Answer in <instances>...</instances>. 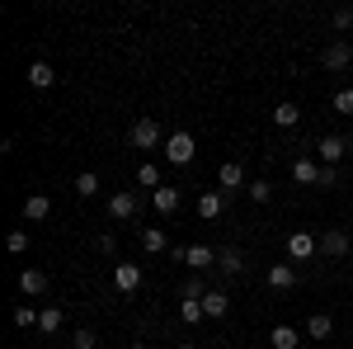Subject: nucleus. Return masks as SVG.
I'll return each mask as SVG.
<instances>
[{
	"mask_svg": "<svg viewBox=\"0 0 353 349\" xmlns=\"http://www.w3.org/2000/svg\"><path fill=\"white\" fill-rule=\"evenodd\" d=\"M203 297H208V283L203 279H184L179 283V302H203Z\"/></svg>",
	"mask_w": 353,
	"mask_h": 349,
	"instance_id": "23",
	"label": "nucleus"
},
{
	"mask_svg": "<svg viewBox=\"0 0 353 349\" xmlns=\"http://www.w3.org/2000/svg\"><path fill=\"white\" fill-rule=\"evenodd\" d=\"M151 203H156V213H179V189H170V185H161L156 194H151Z\"/></svg>",
	"mask_w": 353,
	"mask_h": 349,
	"instance_id": "19",
	"label": "nucleus"
},
{
	"mask_svg": "<svg viewBox=\"0 0 353 349\" xmlns=\"http://www.w3.org/2000/svg\"><path fill=\"white\" fill-rule=\"evenodd\" d=\"M193 274H208V269H217V250L212 245H184V250H174Z\"/></svg>",
	"mask_w": 353,
	"mask_h": 349,
	"instance_id": "4",
	"label": "nucleus"
},
{
	"mask_svg": "<svg viewBox=\"0 0 353 349\" xmlns=\"http://www.w3.org/2000/svg\"><path fill=\"white\" fill-rule=\"evenodd\" d=\"M344 142H349V151H353V133H349V137H344Z\"/></svg>",
	"mask_w": 353,
	"mask_h": 349,
	"instance_id": "37",
	"label": "nucleus"
},
{
	"mask_svg": "<svg viewBox=\"0 0 353 349\" xmlns=\"http://www.w3.org/2000/svg\"><path fill=\"white\" fill-rule=\"evenodd\" d=\"M19 293H24V297H43V293H48V274L33 269V265L19 269Z\"/></svg>",
	"mask_w": 353,
	"mask_h": 349,
	"instance_id": "10",
	"label": "nucleus"
},
{
	"mask_svg": "<svg viewBox=\"0 0 353 349\" xmlns=\"http://www.w3.org/2000/svg\"><path fill=\"white\" fill-rule=\"evenodd\" d=\"M94 245H99V255H113V250H118V236H113V232H104Z\"/></svg>",
	"mask_w": 353,
	"mask_h": 349,
	"instance_id": "35",
	"label": "nucleus"
},
{
	"mask_svg": "<svg viewBox=\"0 0 353 349\" xmlns=\"http://www.w3.org/2000/svg\"><path fill=\"white\" fill-rule=\"evenodd\" d=\"M292 180L306 189H316V180H321V165H316V156H297L292 161Z\"/></svg>",
	"mask_w": 353,
	"mask_h": 349,
	"instance_id": "12",
	"label": "nucleus"
},
{
	"mask_svg": "<svg viewBox=\"0 0 353 349\" xmlns=\"http://www.w3.org/2000/svg\"><path fill=\"white\" fill-rule=\"evenodd\" d=\"M217 189L221 194H236V189H245V165L241 161H226L217 170Z\"/></svg>",
	"mask_w": 353,
	"mask_h": 349,
	"instance_id": "9",
	"label": "nucleus"
},
{
	"mask_svg": "<svg viewBox=\"0 0 353 349\" xmlns=\"http://www.w3.org/2000/svg\"><path fill=\"white\" fill-rule=\"evenodd\" d=\"M221 213H226V194H221V189H203V194H198V217H203V222H217Z\"/></svg>",
	"mask_w": 353,
	"mask_h": 349,
	"instance_id": "7",
	"label": "nucleus"
},
{
	"mask_svg": "<svg viewBox=\"0 0 353 349\" xmlns=\"http://www.w3.org/2000/svg\"><path fill=\"white\" fill-rule=\"evenodd\" d=\"M128 349H146V345H128Z\"/></svg>",
	"mask_w": 353,
	"mask_h": 349,
	"instance_id": "39",
	"label": "nucleus"
},
{
	"mask_svg": "<svg viewBox=\"0 0 353 349\" xmlns=\"http://www.w3.org/2000/svg\"><path fill=\"white\" fill-rule=\"evenodd\" d=\"M316 250H321V236H311V232H292L288 236V255L292 260H311Z\"/></svg>",
	"mask_w": 353,
	"mask_h": 349,
	"instance_id": "8",
	"label": "nucleus"
},
{
	"mask_svg": "<svg viewBox=\"0 0 353 349\" xmlns=\"http://www.w3.org/2000/svg\"><path fill=\"white\" fill-rule=\"evenodd\" d=\"M137 185L161 189V165H156V161H141V165H137Z\"/></svg>",
	"mask_w": 353,
	"mask_h": 349,
	"instance_id": "24",
	"label": "nucleus"
},
{
	"mask_svg": "<svg viewBox=\"0 0 353 349\" xmlns=\"http://www.w3.org/2000/svg\"><path fill=\"white\" fill-rule=\"evenodd\" d=\"M48 213H52V198L48 194H28L24 198V222H43Z\"/></svg>",
	"mask_w": 353,
	"mask_h": 349,
	"instance_id": "14",
	"label": "nucleus"
},
{
	"mask_svg": "<svg viewBox=\"0 0 353 349\" xmlns=\"http://www.w3.org/2000/svg\"><path fill=\"white\" fill-rule=\"evenodd\" d=\"M316 189H334V170H330V165H321V180H316Z\"/></svg>",
	"mask_w": 353,
	"mask_h": 349,
	"instance_id": "36",
	"label": "nucleus"
},
{
	"mask_svg": "<svg viewBox=\"0 0 353 349\" xmlns=\"http://www.w3.org/2000/svg\"><path fill=\"white\" fill-rule=\"evenodd\" d=\"M137 208H141V194H137V189H118V194L109 198V217L113 222H132Z\"/></svg>",
	"mask_w": 353,
	"mask_h": 349,
	"instance_id": "3",
	"label": "nucleus"
},
{
	"mask_svg": "<svg viewBox=\"0 0 353 349\" xmlns=\"http://www.w3.org/2000/svg\"><path fill=\"white\" fill-rule=\"evenodd\" d=\"M269 345H273V349H297L301 335L292 330V326H273V330H269Z\"/></svg>",
	"mask_w": 353,
	"mask_h": 349,
	"instance_id": "20",
	"label": "nucleus"
},
{
	"mask_svg": "<svg viewBox=\"0 0 353 349\" xmlns=\"http://www.w3.org/2000/svg\"><path fill=\"white\" fill-rule=\"evenodd\" d=\"M76 194H81V198H94V194H99V175H94V170H81V175H76Z\"/></svg>",
	"mask_w": 353,
	"mask_h": 349,
	"instance_id": "26",
	"label": "nucleus"
},
{
	"mask_svg": "<svg viewBox=\"0 0 353 349\" xmlns=\"http://www.w3.org/2000/svg\"><path fill=\"white\" fill-rule=\"evenodd\" d=\"M28 85H33V90H52L57 71L48 66V62H33V66H28Z\"/></svg>",
	"mask_w": 353,
	"mask_h": 349,
	"instance_id": "18",
	"label": "nucleus"
},
{
	"mask_svg": "<svg viewBox=\"0 0 353 349\" xmlns=\"http://www.w3.org/2000/svg\"><path fill=\"white\" fill-rule=\"evenodd\" d=\"M179 349H198V345H189V340H184V345H179Z\"/></svg>",
	"mask_w": 353,
	"mask_h": 349,
	"instance_id": "38",
	"label": "nucleus"
},
{
	"mask_svg": "<svg viewBox=\"0 0 353 349\" xmlns=\"http://www.w3.org/2000/svg\"><path fill=\"white\" fill-rule=\"evenodd\" d=\"M349 236H353V232H349Z\"/></svg>",
	"mask_w": 353,
	"mask_h": 349,
	"instance_id": "41",
	"label": "nucleus"
},
{
	"mask_svg": "<svg viewBox=\"0 0 353 349\" xmlns=\"http://www.w3.org/2000/svg\"><path fill=\"white\" fill-rule=\"evenodd\" d=\"M349 245H353V236H349V232H339V227L321 232V255H325V260H344Z\"/></svg>",
	"mask_w": 353,
	"mask_h": 349,
	"instance_id": "5",
	"label": "nucleus"
},
{
	"mask_svg": "<svg viewBox=\"0 0 353 349\" xmlns=\"http://www.w3.org/2000/svg\"><path fill=\"white\" fill-rule=\"evenodd\" d=\"M330 24H334V33H349L353 28V5H339V10L330 15Z\"/></svg>",
	"mask_w": 353,
	"mask_h": 349,
	"instance_id": "30",
	"label": "nucleus"
},
{
	"mask_svg": "<svg viewBox=\"0 0 353 349\" xmlns=\"http://www.w3.org/2000/svg\"><path fill=\"white\" fill-rule=\"evenodd\" d=\"M5 245H10L14 255H24V250H28V232H24V227H14V232H10V241H5Z\"/></svg>",
	"mask_w": 353,
	"mask_h": 349,
	"instance_id": "33",
	"label": "nucleus"
},
{
	"mask_svg": "<svg viewBox=\"0 0 353 349\" xmlns=\"http://www.w3.org/2000/svg\"><path fill=\"white\" fill-rule=\"evenodd\" d=\"M38 317H43V312H33L28 302H19V307H14V326H19V330H28V326H38Z\"/></svg>",
	"mask_w": 353,
	"mask_h": 349,
	"instance_id": "31",
	"label": "nucleus"
},
{
	"mask_svg": "<svg viewBox=\"0 0 353 349\" xmlns=\"http://www.w3.org/2000/svg\"><path fill=\"white\" fill-rule=\"evenodd\" d=\"M94 345H99V335H94V330H85V326L71 335V349H94Z\"/></svg>",
	"mask_w": 353,
	"mask_h": 349,
	"instance_id": "32",
	"label": "nucleus"
},
{
	"mask_svg": "<svg viewBox=\"0 0 353 349\" xmlns=\"http://www.w3.org/2000/svg\"><path fill=\"white\" fill-rule=\"evenodd\" d=\"M132 147L137 151H156V147H165L161 123H156V118H137L132 123Z\"/></svg>",
	"mask_w": 353,
	"mask_h": 349,
	"instance_id": "2",
	"label": "nucleus"
},
{
	"mask_svg": "<svg viewBox=\"0 0 353 349\" xmlns=\"http://www.w3.org/2000/svg\"><path fill=\"white\" fill-rule=\"evenodd\" d=\"M113 288L118 293H137L141 288V265H113Z\"/></svg>",
	"mask_w": 353,
	"mask_h": 349,
	"instance_id": "11",
	"label": "nucleus"
},
{
	"mask_svg": "<svg viewBox=\"0 0 353 349\" xmlns=\"http://www.w3.org/2000/svg\"><path fill=\"white\" fill-rule=\"evenodd\" d=\"M203 312H208L212 321H221V317L231 312V297L221 293V288H208V297H203Z\"/></svg>",
	"mask_w": 353,
	"mask_h": 349,
	"instance_id": "15",
	"label": "nucleus"
},
{
	"mask_svg": "<svg viewBox=\"0 0 353 349\" xmlns=\"http://www.w3.org/2000/svg\"><path fill=\"white\" fill-rule=\"evenodd\" d=\"M334 113H353V90H339L334 95Z\"/></svg>",
	"mask_w": 353,
	"mask_h": 349,
	"instance_id": "34",
	"label": "nucleus"
},
{
	"mask_svg": "<svg viewBox=\"0 0 353 349\" xmlns=\"http://www.w3.org/2000/svg\"><path fill=\"white\" fill-rule=\"evenodd\" d=\"M349 180H353V170H349Z\"/></svg>",
	"mask_w": 353,
	"mask_h": 349,
	"instance_id": "40",
	"label": "nucleus"
},
{
	"mask_svg": "<svg viewBox=\"0 0 353 349\" xmlns=\"http://www.w3.org/2000/svg\"><path fill=\"white\" fill-rule=\"evenodd\" d=\"M141 250H151V255L170 250V241H165V232H161V227H141Z\"/></svg>",
	"mask_w": 353,
	"mask_h": 349,
	"instance_id": "22",
	"label": "nucleus"
},
{
	"mask_svg": "<svg viewBox=\"0 0 353 349\" xmlns=\"http://www.w3.org/2000/svg\"><path fill=\"white\" fill-rule=\"evenodd\" d=\"M321 62H325V71H344V66L353 62V48L344 43V38H330L325 53H321Z\"/></svg>",
	"mask_w": 353,
	"mask_h": 349,
	"instance_id": "6",
	"label": "nucleus"
},
{
	"mask_svg": "<svg viewBox=\"0 0 353 349\" xmlns=\"http://www.w3.org/2000/svg\"><path fill=\"white\" fill-rule=\"evenodd\" d=\"M269 288H278V293L297 288V269H292V265H273L269 269Z\"/></svg>",
	"mask_w": 353,
	"mask_h": 349,
	"instance_id": "17",
	"label": "nucleus"
},
{
	"mask_svg": "<svg viewBox=\"0 0 353 349\" xmlns=\"http://www.w3.org/2000/svg\"><path fill=\"white\" fill-rule=\"evenodd\" d=\"M203 317H208V312H203V302H179V321H184V326H198Z\"/></svg>",
	"mask_w": 353,
	"mask_h": 349,
	"instance_id": "28",
	"label": "nucleus"
},
{
	"mask_svg": "<svg viewBox=\"0 0 353 349\" xmlns=\"http://www.w3.org/2000/svg\"><path fill=\"white\" fill-rule=\"evenodd\" d=\"M217 274H226V279H241V274H245L241 250H217Z\"/></svg>",
	"mask_w": 353,
	"mask_h": 349,
	"instance_id": "16",
	"label": "nucleus"
},
{
	"mask_svg": "<svg viewBox=\"0 0 353 349\" xmlns=\"http://www.w3.org/2000/svg\"><path fill=\"white\" fill-rule=\"evenodd\" d=\"M61 321H66V317H61V307H43V317H38V330L57 335V330H61Z\"/></svg>",
	"mask_w": 353,
	"mask_h": 349,
	"instance_id": "27",
	"label": "nucleus"
},
{
	"mask_svg": "<svg viewBox=\"0 0 353 349\" xmlns=\"http://www.w3.org/2000/svg\"><path fill=\"white\" fill-rule=\"evenodd\" d=\"M316 156L334 170V161H344V156H349V142H344V137H325V142L316 147Z\"/></svg>",
	"mask_w": 353,
	"mask_h": 349,
	"instance_id": "13",
	"label": "nucleus"
},
{
	"mask_svg": "<svg viewBox=\"0 0 353 349\" xmlns=\"http://www.w3.org/2000/svg\"><path fill=\"white\" fill-rule=\"evenodd\" d=\"M330 330H334V317H330V312H316V317L306 321V335H311V340H330Z\"/></svg>",
	"mask_w": 353,
	"mask_h": 349,
	"instance_id": "21",
	"label": "nucleus"
},
{
	"mask_svg": "<svg viewBox=\"0 0 353 349\" xmlns=\"http://www.w3.org/2000/svg\"><path fill=\"white\" fill-rule=\"evenodd\" d=\"M193 156H198L193 133H170V137H165V161H170V165H193Z\"/></svg>",
	"mask_w": 353,
	"mask_h": 349,
	"instance_id": "1",
	"label": "nucleus"
},
{
	"mask_svg": "<svg viewBox=\"0 0 353 349\" xmlns=\"http://www.w3.org/2000/svg\"><path fill=\"white\" fill-rule=\"evenodd\" d=\"M245 194H250L254 203H269V198H273V185H269V180H250V185H245Z\"/></svg>",
	"mask_w": 353,
	"mask_h": 349,
	"instance_id": "29",
	"label": "nucleus"
},
{
	"mask_svg": "<svg viewBox=\"0 0 353 349\" xmlns=\"http://www.w3.org/2000/svg\"><path fill=\"white\" fill-rule=\"evenodd\" d=\"M273 123H278V128H297V123H301V109L297 104H278V109H273Z\"/></svg>",
	"mask_w": 353,
	"mask_h": 349,
	"instance_id": "25",
	"label": "nucleus"
}]
</instances>
